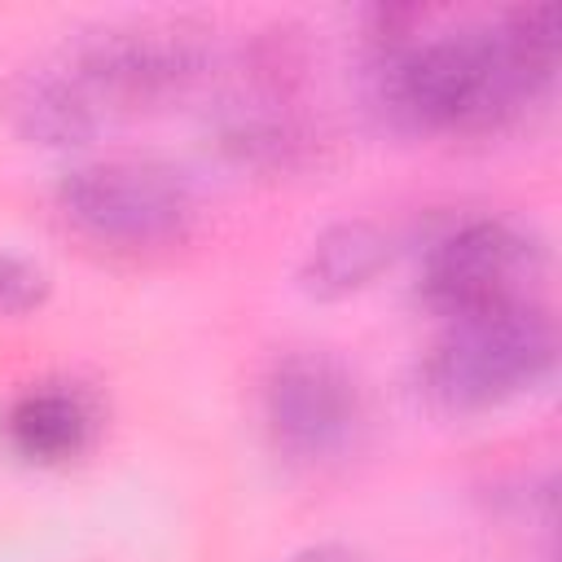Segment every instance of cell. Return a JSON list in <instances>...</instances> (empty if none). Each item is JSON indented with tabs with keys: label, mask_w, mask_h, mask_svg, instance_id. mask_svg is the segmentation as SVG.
<instances>
[{
	"label": "cell",
	"mask_w": 562,
	"mask_h": 562,
	"mask_svg": "<svg viewBox=\"0 0 562 562\" xmlns=\"http://www.w3.org/2000/svg\"><path fill=\"white\" fill-rule=\"evenodd\" d=\"M44 290H48V281H44V272L35 263L0 255V316L35 307L44 299Z\"/></svg>",
	"instance_id": "obj_10"
},
{
	"label": "cell",
	"mask_w": 562,
	"mask_h": 562,
	"mask_svg": "<svg viewBox=\"0 0 562 562\" xmlns=\"http://www.w3.org/2000/svg\"><path fill=\"white\" fill-rule=\"evenodd\" d=\"M386 255H391V246H386V233L378 224L342 220V224H329L325 233H316V241L303 255L299 277L312 294L338 299V294L360 290L369 277H378Z\"/></svg>",
	"instance_id": "obj_9"
},
{
	"label": "cell",
	"mask_w": 562,
	"mask_h": 562,
	"mask_svg": "<svg viewBox=\"0 0 562 562\" xmlns=\"http://www.w3.org/2000/svg\"><path fill=\"white\" fill-rule=\"evenodd\" d=\"M202 61V48L176 26H101L66 57V66L105 110L171 101L198 83Z\"/></svg>",
	"instance_id": "obj_5"
},
{
	"label": "cell",
	"mask_w": 562,
	"mask_h": 562,
	"mask_svg": "<svg viewBox=\"0 0 562 562\" xmlns=\"http://www.w3.org/2000/svg\"><path fill=\"white\" fill-rule=\"evenodd\" d=\"M4 114L13 132L35 145H83L105 123V105L66 61L18 70L4 83Z\"/></svg>",
	"instance_id": "obj_7"
},
{
	"label": "cell",
	"mask_w": 562,
	"mask_h": 562,
	"mask_svg": "<svg viewBox=\"0 0 562 562\" xmlns=\"http://www.w3.org/2000/svg\"><path fill=\"white\" fill-rule=\"evenodd\" d=\"M61 215L105 246H167L193 224V189L180 171L136 158H101L57 180Z\"/></svg>",
	"instance_id": "obj_3"
},
{
	"label": "cell",
	"mask_w": 562,
	"mask_h": 562,
	"mask_svg": "<svg viewBox=\"0 0 562 562\" xmlns=\"http://www.w3.org/2000/svg\"><path fill=\"white\" fill-rule=\"evenodd\" d=\"M290 562H369V558L360 549H351V544H307Z\"/></svg>",
	"instance_id": "obj_11"
},
{
	"label": "cell",
	"mask_w": 562,
	"mask_h": 562,
	"mask_svg": "<svg viewBox=\"0 0 562 562\" xmlns=\"http://www.w3.org/2000/svg\"><path fill=\"white\" fill-rule=\"evenodd\" d=\"M553 351L558 334L536 299L457 316L443 321L439 338L426 347L417 386L443 413H479L544 382L553 369Z\"/></svg>",
	"instance_id": "obj_2"
},
{
	"label": "cell",
	"mask_w": 562,
	"mask_h": 562,
	"mask_svg": "<svg viewBox=\"0 0 562 562\" xmlns=\"http://www.w3.org/2000/svg\"><path fill=\"white\" fill-rule=\"evenodd\" d=\"M4 435L13 452L26 461H66L83 452L92 435V408L79 391L66 386H31L4 413Z\"/></svg>",
	"instance_id": "obj_8"
},
{
	"label": "cell",
	"mask_w": 562,
	"mask_h": 562,
	"mask_svg": "<svg viewBox=\"0 0 562 562\" xmlns=\"http://www.w3.org/2000/svg\"><path fill=\"white\" fill-rule=\"evenodd\" d=\"M263 417L272 439L303 461H325L351 448L360 430V386L329 351H290L263 382Z\"/></svg>",
	"instance_id": "obj_6"
},
{
	"label": "cell",
	"mask_w": 562,
	"mask_h": 562,
	"mask_svg": "<svg viewBox=\"0 0 562 562\" xmlns=\"http://www.w3.org/2000/svg\"><path fill=\"white\" fill-rule=\"evenodd\" d=\"M408 13H386L373 61L378 105L417 132H479L531 105L558 66V9L522 4L501 18L408 35Z\"/></svg>",
	"instance_id": "obj_1"
},
{
	"label": "cell",
	"mask_w": 562,
	"mask_h": 562,
	"mask_svg": "<svg viewBox=\"0 0 562 562\" xmlns=\"http://www.w3.org/2000/svg\"><path fill=\"white\" fill-rule=\"evenodd\" d=\"M544 277V246L509 220H465L422 263V299L443 321L531 303Z\"/></svg>",
	"instance_id": "obj_4"
}]
</instances>
